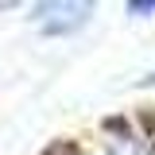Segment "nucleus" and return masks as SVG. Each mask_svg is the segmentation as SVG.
<instances>
[{
    "mask_svg": "<svg viewBox=\"0 0 155 155\" xmlns=\"http://www.w3.org/2000/svg\"><path fill=\"white\" fill-rule=\"evenodd\" d=\"M97 12V0H35L31 4V23L47 39H66L81 31Z\"/></svg>",
    "mask_w": 155,
    "mask_h": 155,
    "instance_id": "1",
    "label": "nucleus"
},
{
    "mask_svg": "<svg viewBox=\"0 0 155 155\" xmlns=\"http://www.w3.org/2000/svg\"><path fill=\"white\" fill-rule=\"evenodd\" d=\"M124 8H128V16H136V19H155V0H128Z\"/></svg>",
    "mask_w": 155,
    "mask_h": 155,
    "instance_id": "2",
    "label": "nucleus"
}]
</instances>
